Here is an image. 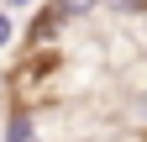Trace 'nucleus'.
Here are the masks:
<instances>
[{
    "label": "nucleus",
    "instance_id": "20e7f679",
    "mask_svg": "<svg viewBox=\"0 0 147 142\" xmlns=\"http://www.w3.org/2000/svg\"><path fill=\"white\" fill-rule=\"evenodd\" d=\"M105 5H116V11H142L147 0H105Z\"/></svg>",
    "mask_w": 147,
    "mask_h": 142
},
{
    "label": "nucleus",
    "instance_id": "f257e3e1",
    "mask_svg": "<svg viewBox=\"0 0 147 142\" xmlns=\"http://www.w3.org/2000/svg\"><path fill=\"white\" fill-rule=\"evenodd\" d=\"M58 79H63V47H26L21 63L11 68V84H16V105H42L58 95Z\"/></svg>",
    "mask_w": 147,
    "mask_h": 142
},
{
    "label": "nucleus",
    "instance_id": "39448f33",
    "mask_svg": "<svg viewBox=\"0 0 147 142\" xmlns=\"http://www.w3.org/2000/svg\"><path fill=\"white\" fill-rule=\"evenodd\" d=\"M5 42H11V16L0 11V47H5Z\"/></svg>",
    "mask_w": 147,
    "mask_h": 142
},
{
    "label": "nucleus",
    "instance_id": "423d86ee",
    "mask_svg": "<svg viewBox=\"0 0 147 142\" xmlns=\"http://www.w3.org/2000/svg\"><path fill=\"white\" fill-rule=\"evenodd\" d=\"M11 5H32V0H11Z\"/></svg>",
    "mask_w": 147,
    "mask_h": 142
},
{
    "label": "nucleus",
    "instance_id": "f03ea898",
    "mask_svg": "<svg viewBox=\"0 0 147 142\" xmlns=\"http://www.w3.org/2000/svg\"><path fill=\"white\" fill-rule=\"evenodd\" d=\"M5 142H37V132H32V121H26V111L16 105V116H11V137Z\"/></svg>",
    "mask_w": 147,
    "mask_h": 142
},
{
    "label": "nucleus",
    "instance_id": "7ed1b4c3",
    "mask_svg": "<svg viewBox=\"0 0 147 142\" xmlns=\"http://www.w3.org/2000/svg\"><path fill=\"white\" fill-rule=\"evenodd\" d=\"M53 5H58V11L68 16V21H74V16H89V11L100 5V0H53Z\"/></svg>",
    "mask_w": 147,
    "mask_h": 142
}]
</instances>
